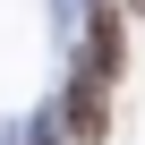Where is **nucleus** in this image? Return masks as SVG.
I'll list each match as a JSON object with an SVG mask.
<instances>
[{"label": "nucleus", "instance_id": "1", "mask_svg": "<svg viewBox=\"0 0 145 145\" xmlns=\"http://www.w3.org/2000/svg\"><path fill=\"white\" fill-rule=\"evenodd\" d=\"M103 128H111V68L77 60V68H68V137H77V145H94Z\"/></svg>", "mask_w": 145, "mask_h": 145}, {"label": "nucleus", "instance_id": "2", "mask_svg": "<svg viewBox=\"0 0 145 145\" xmlns=\"http://www.w3.org/2000/svg\"><path fill=\"white\" fill-rule=\"evenodd\" d=\"M120 51H128V43H120V17H111V9H94V51H86V60L120 77Z\"/></svg>", "mask_w": 145, "mask_h": 145}, {"label": "nucleus", "instance_id": "3", "mask_svg": "<svg viewBox=\"0 0 145 145\" xmlns=\"http://www.w3.org/2000/svg\"><path fill=\"white\" fill-rule=\"evenodd\" d=\"M34 145H60V128H51V120H43V137H34Z\"/></svg>", "mask_w": 145, "mask_h": 145}]
</instances>
